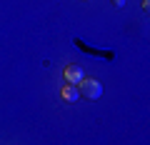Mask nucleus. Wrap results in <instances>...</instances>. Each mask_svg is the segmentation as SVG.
Here are the masks:
<instances>
[{"mask_svg": "<svg viewBox=\"0 0 150 145\" xmlns=\"http://www.w3.org/2000/svg\"><path fill=\"white\" fill-rule=\"evenodd\" d=\"M83 78H85V73H83L80 65H65L63 68V80L68 83V85H78Z\"/></svg>", "mask_w": 150, "mask_h": 145, "instance_id": "nucleus-2", "label": "nucleus"}, {"mask_svg": "<svg viewBox=\"0 0 150 145\" xmlns=\"http://www.w3.org/2000/svg\"><path fill=\"white\" fill-rule=\"evenodd\" d=\"M60 100H65V103H75V100H80L78 85H68V83H63V88H60Z\"/></svg>", "mask_w": 150, "mask_h": 145, "instance_id": "nucleus-3", "label": "nucleus"}, {"mask_svg": "<svg viewBox=\"0 0 150 145\" xmlns=\"http://www.w3.org/2000/svg\"><path fill=\"white\" fill-rule=\"evenodd\" d=\"M112 3H115V5H123V3H125V0H112Z\"/></svg>", "mask_w": 150, "mask_h": 145, "instance_id": "nucleus-4", "label": "nucleus"}, {"mask_svg": "<svg viewBox=\"0 0 150 145\" xmlns=\"http://www.w3.org/2000/svg\"><path fill=\"white\" fill-rule=\"evenodd\" d=\"M78 93H80V98H85V100H98V98L103 95V85L98 80H93V78H83V80L78 83Z\"/></svg>", "mask_w": 150, "mask_h": 145, "instance_id": "nucleus-1", "label": "nucleus"}]
</instances>
